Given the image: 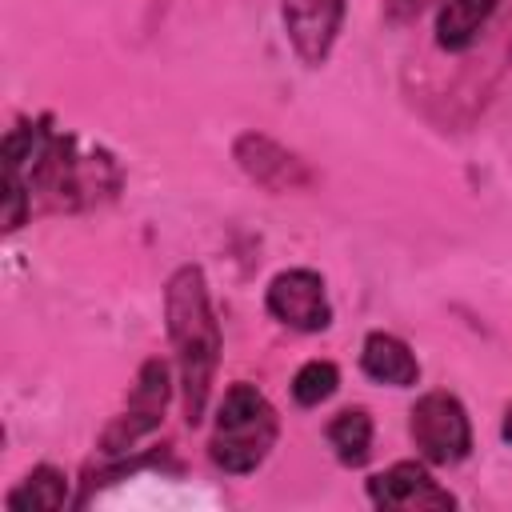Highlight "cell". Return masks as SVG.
I'll return each mask as SVG.
<instances>
[{
    "label": "cell",
    "mask_w": 512,
    "mask_h": 512,
    "mask_svg": "<svg viewBox=\"0 0 512 512\" xmlns=\"http://www.w3.org/2000/svg\"><path fill=\"white\" fill-rule=\"evenodd\" d=\"M368 496L380 508H404V512H432V508H452L456 496L448 488H440L428 468H420L416 460H400L384 472H376L368 480Z\"/></svg>",
    "instance_id": "52a82bcc"
},
{
    "label": "cell",
    "mask_w": 512,
    "mask_h": 512,
    "mask_svg": "<svg viewBox=\"0 0 512 512\" xmlns=\"http://www.w3.org/2000/svg\"><path fill=\"white\" fill-rule=\"evenodd\" d=\"M360 368L368 380L376 384H392V388H408L420 380V364L412 356V348L392 336V332H368L364 348H360Z\"/></svg>",
    "instance_id": "ba28073f"
},
{
    "label": "cell",
    "mask_w": 512,
    "mask_h": 512,
    "mask_svg": "<svg viewBox=\"0 0 512 512\" xmlns=\"http://www.w3.org/2000/svg\"><path fill=\"white\" fill-rule=\"evenodd\" d=\"M264 304L284 328H296V332H324L332 324V304H328L324 280L312 268H288V272L272 276Z\"/></svg>",
    "instance_id": "277c9868"
},
{
    "label": "cell",
    "mask_w": 512,
    "mask_h": 512,
    "mask_svg": "<svg viewBox=\"0 0 512 512\" xmlns=\"http://www.w3.org/2000/svg\"><path fill=\"white\" fill-rule=\"evenodd\" d=\"M172 396V384H168V368L160 360H148L132 384V396H128V408H140V412H156L164 416V404Z\"/></svg>",
    "instance_id": "4fadbf2b"
},
{
    "label": "cell",
    "mask_w": 512,
    "mask_h": 512,
    "mask_svg": "<svg viewBox=\"0 0 512 512\" xmlns=\"http://www.w3.org/2000/svg\"><path fill=\"white\" fill-rule=\"evenodd\" d=\"M408 432L416 440V452L428 464H440V468L460 464L472 452V424H468L464 404L452 392H428V396H420L416 408H412Z\"/></svg>",
    "instance_id": "3957f363"
},
{
    "label": "cell",
    "mask_w": 512,
    "mask_h": 512,
    "mask_svg": "<svg viewBox=\"0 0 512 512\" xmlns=\"http://www.w3.org/2000/svg\"><path fill=\"white\" fill-rule=\"evenodd\" d=\"M164 320H168V340L176 348L180 364V388H184V416L188 424L204 420L212 376L220 364V324L208 304V284L196 264H184L168 276L164 288Z\"/></svg>",
    "instance_id": "6da1fadb"
},
{
    "label": "cell",
    "mask_w": 512,
    "mask_h": 512,
    "mask_svg": "<svg viewBox=\"0 0 512 512\" xmlns=\"http://www.w3.org/2000/svg\"><path fill=\"white\" fill-rule=\"evenodd\" d=\"M420 8H428V0H388V20L404 24V20H412Z\"/></svg>",
    "instance_id": "5bb4252c"
},
{
    "label": "cell",
    "mask_w": 512,
    "mask_h": 512,
    "mask_svg": "<svg viewBox=\"0 0 512 512\" xmlns=\"http://www.w3.org/2000/svg\"><path fill=\"white\" fill-rule=\"evenodd\" d=\"M336 384H340V372H336L332 360H308V364L292 376V396H296V404L316 408V404H324V400L336 392Z\"/></svg>",
    "instance_id": "7c38bea8"
},
{
    "label": "cell",
    "mask_w": 512,
    "mask_h": 512,
    "mask_svg": "<svg viewBox=\"0 0 512 512\" xmlns=\"http://www.w3.org/2000/svg\"><path fill=\"white\" fill-rule=\"evenodd\" d=\"M504 440L512 444V408H508V416H504Z\"/></svg>",
    "instance_id": "9a60e30c"
},
{
    "label": "cell",
    "mask_w": 512,
    "mask_h": 512,
    "mask_svg": "<svg viewBox=\"0 0 512 512\" xmlns=\"http://www.w3.org/2000/svg\"><path fill=\"white\" fill-rule=\"evenodd\" d=\"M232 156H236L240 172H244L252 184L268 188V192H304V188L312 184L308 164H304L296 152H288L284 144H276L272 136H264V132H244V136H236Z\"/></svg>",
    "instance_id": "5b68a950"
},
{
    "label": "cell",
    "mask_w": 512,
    "mask_h": 512,
    "mask_svg": "<svg viewBox=\"0 0 512 512\" xmlns=\"http://www.w3.org/2000/svg\"><path fill=\"white\" fill-rule=\"evenodd\" d=\"M276 408L268 404V396L256 384H232L216 408V428L208 440V456L216 468H224L228 476H248L256 472L272 444H276Z\"/></svg>",
    "instance_id": "7a4b0ae2"
},
{
    "label": "cell",
    "mask_w": 512,
    "mask_h": 512,
    "mask_svg": "<svg viewBox=\"0 0 512 512\" xmlns=\"http://www.w3.org/2000/svg\"><path fill=\"white\" fill-rule=\"evenodd\" d=\"M500 0H444L436 16V44L444 52H464L476 44L480 28L492 20Z\"/></svg>",
    "instance_id": "9c48e42d"
},
{
    "label": "cell",
    "mask_w": 512,
    "mask_h": 512,
    "mask_svg": "<svg viewBox=\"0 0 512 512\" xmlns=\"http://www.w3.org/2000/svg\"><path fill=\"white\" fill-rule=\"evenodd\" d=\"M68 500V476L52 464L32 468L12 492H8V508L12 512H56Z\"/></svg>",
    "instance_id": "30bf717a"
},
{
    "label": "cell",
    "mask_w": 512,
    "mask_h": 512,
    "mask_svg": "<svg viewBox=\"0 0 512 512\" xmlns=\"http://www.w3.org/2000/svg\"><path fill=\"white\" fill-rule=\"evenodd\" d=\"M328 444H332V452H336L340 464L360 468L368 460V452H372V416L364 408L336 412L332 424H328Z\"/></svg>",
    "instance_id": "8fae6325"
},
{
    "label": "cell",
    "mask_w": 512,
    "mask_h": 512,
    "mask_svg": "<svg viewBox=\"0 0 512 512\" xmlns=\"http://www.w3.org/2000/svg\"><path fill=\"white\" fill-rule=\"evenodd\" d=\"M280 16H284V32L296 48V56L304 64H324L340 20H344V0H280Z\"/></svg>",
    "instance_id": "8992f818"
}]
</instances>
